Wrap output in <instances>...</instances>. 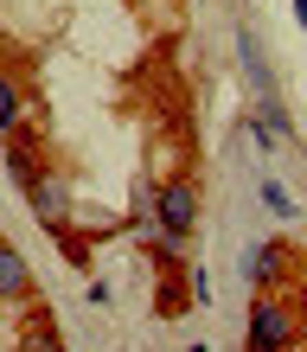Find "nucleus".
I'll return each mask as SVG.
<instances>
[{"label":"nucleus","mask_w":307,"mask_h":352,"mask_svg":"<svg viewBox=\"0 0 307 352\" xmlns=\"http://www.w3.org/2000/svg\"><path fill=\"white\" fill-rule=\"evenodd\" d=\"M262 205H269L275 218H295V212H301V205H295V192H288L282 179H269V173H262Z\"/></svg>","instance_id":"0eeeda50"},{"label":"nucleus","mask_w":307,"mask_h":352,"mask_svg":"<svg viewBox=\"0 0 307 352\" xmlns=\"http://www.w3.org/2000/svg\"><path fill=\"white\" fill-rule=\"evenodd\" d=\"M154 218H160V231H173L179 243L192 237V224H198V192H192V179H167L154 192Z\"/></svg>","instance_id":"f03ea898"},{"label":"nucleus","mask_w":307,"mask_h":352,"mask_svg":"<svg viewBox=\"0 0 307 352\" xmlns=\"http://www.w3.org/2000/svg\"><path fill=\"white\" fill-rule=\"evenodd\" d=\"M26 199H32V212H38V224H45V231H65V212H71V205H65V186L38 179Z\"/></svg>","instance_id":"20e7f679"},{"label":"nucleus","mask_w":307,"mask_h":352,"mask_svg":"<svg viewBox=\"0 0 307 352\" xmlns=\"http://www.w3.org/2000/svg\"><path fill=\"white\" fill-rule=\"evenodd\" d=\"M19 352H65V340H58V327H52V320H38V327H32V340L19 346Z\"/></svg>","instance_id":"6e6552de"},{"label":"nucleus","mask_w":307,"mask_h":352,"mask_svg":"<svg viewBox=\"0 0 307 352\" xmlns=\"http://www.w3.org/2000/svg\"><path fill=\"white\" fill-rule=\"evenodd\" d=\"M0 295L7 301H32L38 288H32V269H26V256L13 250V243H0Z\"/></svg>","instance_id":"7ed1b4c3"},{"label":"nucleus","mask_w":307,"mask_h":352,"mask_svg":"<svg viewBox=\"0 0 307 352\" xmlns=\"http://www.w3.org/2000/svg\"><path fill=\"white\" fill-rule=\"evenodd\" d=\"M295 19H301V32H307V0H301V7H295Z\"/></svg>","instance_id":"1a4fd4ad"},{"label":"nucleus","mask_w":307,"mask_h":352,"mask_svg":"<svg viewBox=\"0 0 307 352\" xmlns=\"http://www.w3.org/2000/svg\"><path fill=\"white\" fill-rule=\"evenodd\" d=\"M282 256H288V250H282V243H256V250L243 256V276H250L256 288H269V282L282 276Z\"/></svg>","instance_id":"39448f33"},{"label":"nucleus","mask_w":307,"mask_h":352,"mask_svg":"<svg viewBox=\"0 0 307 352\" xmlns=\"http://www.w3.org/2000/svg\"><path fill=\"white\" fill-rule=\"evenodd\" d=\"M295 346H301L295 307L275 301V295H262V301L250 307V352H295Z\"/></svg>","instance_id":"f257e3e1"},{"label":"nucleus","mask_w":307,"mask_h":352,"mask_svg":"<svg viewBox=\"0 0 307 352\" xmlns=\"http://www.w3.org/2000/svg\"><path fill=\"white\" fill-rule=\"evenodd\" d=\"M13 129H26V96H19L13 77H0V135H13Z\"/></svg>","instance_id":"423d86ee"}]
</instances>
